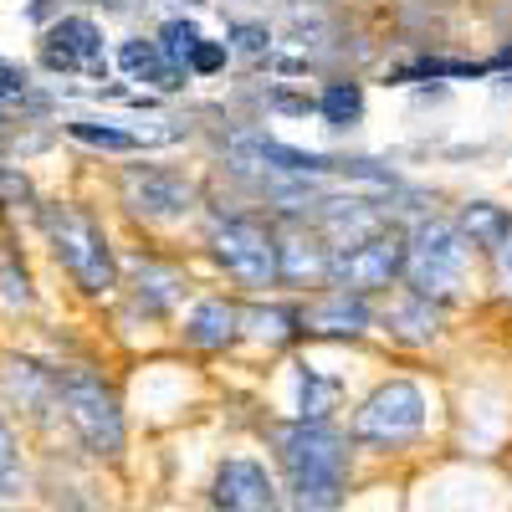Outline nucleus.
<instances>
[{"label":"nucleus","mask_w":512,"mask_h":512,"mask_svg":"<svg viewBox=\"0 0 512 512\" xmlns=\"http://www.w3.org/2000/svg\"><path fill=\"white\" fill-rule=\"evenodd\" d=\"M282 466L292 477V507L297 512H333L344 502V466L349 446L328 420H297L277 436Z\"/></svg>","instance_id":"obj_1"},{"label":"nucleus","mask_w":512,"mask_h":512,"mask_svg":"<svg viewBox=\"0 0 512 512\" xmlns=\"http://www.w3.org/2000/svg\"><path fill=\"white\" fill-rule=\"evenodd\" d=\"M47 221V236H52V251L57 262L67 267V277L82 287V292H113L118 287V267H113V251H108V236L103 226L77 205H47L41 210Z\"/></svg>","instance_id":"obj_2"},{"label":"nucleus","mask_w":512,"mask_h":512,"mask_svg":"<svg viewBox=\"0 0 512 512\" xmlns=\"http://www.w3.org/2000/svg\"><path fill=\"white\" fill-rule=\"evenodd\" d=\"M466 262H472V246H466V231L451 221H420L405 241V282L431 303L461 292Z\"/></svg>","instance_id":"obj_3"},{"label":"nucleus","mask_w":512,"mask_h":512,"mask_svg":"<svg viewBox=\"0 0 512 512\" xmlns=\"http://www.w3.org/2000/svg\"><path fill=\"white\" fill-rule=\"evenodd\" d=\"M420 425H425V395L415 390L410 379H390V384H379V390L359 405L354 415V436L364 446H405L420 436Z\"/></svg>","instance_id":"obj_4"},{"label":"nucleus","mask_w":512,"mask_h":512,"mask_svg":"<svg viewBox=\"0 0 512 512\" xmlns=\"http://www.w3.org/2000/svg\"><path fill=\"white\" fill-rule=\"evenodd\" d=\"M62 405H67V420L77 425V436L88 441V451L98 456L123 451V410L113 390H103V379H93L88 369L62 374Z\"/></svg>","instance_id":"obj_5"},{"label":"nucleus","mask_w":512,"mask_h":512,"mask_svg":"<svg viewBox=\"0 0 512 512\" xmlns=\"http://www.w3.org/2000/svg\"><path fill=\"white\" fill-rule=\"evenodd\" d=\"M400 272H405V241L395 231H374L328 256V282L338 292H359V297L374 287H390Z\"/></svg>","instance_id":"obj_6"},{"label":"nucleus","mask_w":512,"mask_h":512,"mask_svg":"<svg viewBox=\"0 0 512 512\" xmlns=\"http://www.w3.org/2000/svg\"><path fill=\"white\" fill-rule=\"evenodd\" d=\"M210 246H216V262H221L241 287H272V282H282V277H277V236H272L262 221L231 216V221L216 226Z\"/></svg>","instance_id":"obj_7"},{"label":"nucleus","mask_w":512,"mask_h":512,"mask_svg":"<svg viewBox=\"0 0 512 512\" xmlns=\"http://www.w3.org/2000/svg\"><path fill=\"white\" fill-rule=\"evenodd\" d=\"M123 205L144 221H175L195 205V185L175 169H159V164H128L123 169Z\"/></svg>","instance_id":"obj_8"},{"label":"nucleus","mask_w":512,"mask_h":512,"mask_svg":"<svg viewBox=\"0 0 512 512\" xmlns=\"http://www.w3.org/2000/svg\"><path fill=\"white\" fill-rule=\"evenodd\" d=\"M41 62L52 72H88V77H108V57H103V31L88 16H67L52 26L47 47H41Z\"/></svg>","instance_id":"obj_9"},{"label":"nucleus","mask_w":512,"mask_h":512,"mask_svg":"<svg viewBox=\"0 0 512 512\" xmlns=\"http://www.w3.org/2000/svg\"><path fill=\"white\" fill-rule=\"evenodd\" d=\"M210 497H216L221 512H277V487L267 477L262 461H226L216 472V487H210Z\"/></svg>","instance_id":"obj_10"},{"label":"nucleus","mask_w":512,"mask_h":512,"mask_svg":"<svg viewBox=\"0 0 512 512\" xmlns=\"http://www.w3.org/2000/svg\"><path fill=\"white\" fill-rule=\"evenodd\" d=\"M241 328H246V313L236 303H226V297H205V303L190 313V323H185V338L195 349H226V344L241 338Z\"/></svg>","instance_id":"obj_11"},{"label":"nucleus","mask_w":512,"mask_h":512,"mask_svg":"<svg viewBox=\"0 0 512 512\" xmlns=\"http://www.w3.org/2000/svg\"><path fill=\"white\" fill-rule=\"evenodd\" d=\"M277 277L292 282V287H308V282L328 277V246H318V236L287 231L277 241Z\"/></svg>","instance_id":"obj_12"},{"label":"nucleus","mask_w":512,"mask_h":512,"mask_svg":"<svg viewBox=\"0 0 512 512\" xmlns=\"http://www.w3.org/2000/svg\"><path fill=\"white\" fill-rule=\"evenodd\" d=\"M303 328L308 333H328V338H354V333L369 328V308H364L359 292H333L303 318Z\"/></svg>","instance_id":"obj_13"},{"label":"nucleus","mask_w":512,"mask_h":512,"mask_svg":"<svg viewBox=\"0 0 512 512\" xmlns=\"http://www.w3.org/2000/svg\"><path fill=\"white\" fill-rule=\"evenodd\" d=\"M323 226H328V236H333V251H338V246H354V241H364V236H374V231H384L379 210L364 205V200H328V205H323Z\"/></svg>","instance_id":"obj_14"},{"label":"nucleus","mask_w":512,"mask_h":512,"mask_svg":"<svg viewBox=\"0 0 512 512\" xmlns=\"http://www.w3.org/2000/svg\"><path fill=\"white\" fill-rule=\"evenodd\" d=\"M180 272H169L159 262H139L134 267V297H139V308L144 313H164V308H175V297H180Z\"/></svg>","instance_id":"obj_15"},{"label":"nucleus","mask_w":512,"mask_h":512,"mask_svg":"<svg viewBox=\"0 0 512 512\" xmlns=\"http://www.w3.org/2000/svg\"><path fill=\"white\" fill-rule=\"evenodd\" d=\"M461 231H466V241L472 246H487V251H497L507 236H512V216L502 205H487V200H477V205H466L461 210Z\"/></svg>","instance_id":"obj_16"},{"label":"nucleus","mask_w":512,"mask_h":512,"mask_svg":"<svg viewBox=\"0 0 512 512\" xmlns=\"http://www.w3.org/2000/svg\"><path fill=\"white\" fill-rule=\"evenodd\" d=\"M436 328H441V313H436V303H431V297L410 292L405 303L395 308V333L405 338V344H431V338H436Z\"/></svg>","instance_id":"obj_17"},{"label":"nucleus","mask_w":512,"mask_h":512,"mask_svg":"<svg viewBox=\"0 0 512 512\" xmlns=\"http://www.w3.org/2000/svg\"><path fill=\"white\" fill-rule=\"evenodd\" d=\"M246 328H251L256 344H267V349H282V344H292L297 333H308L292 308H256V313H246Z\"/></svg>","instance_id":"obj_18"},{"label":"nucleus","mask_w":512,"mask_h":512,"mask_svg":"<svg viewBox=\"0 0 512 512\" xmlns=\"http://www.w3.org/2000/svg\"><path fill=\"white\" fill-rule=\"evenodd\" d=\"M318 113L328 128H354L364 118V88L359 82H328L323 98H318Z\"/></svg>","instance_id":"obj_19"},{"label":"nucleus","mask_w":512,"mask_h":512,"mask_svg":"<svg viewBox=\"0 0 512 512\" xmlns=\"http://www.w3.org/2000/svg\"><path fill=\"white\" fill-rule=\"evenodd\" d=\"M338 400V379H323L318 369L297 364V420H323Z\"/></svg>","instance_id":"obj_20"},{"label":"nucleus","mask_w":512,"mask_h":512,"mask_svg":"<svg viewBox=\"0 0 512 512\" xmlns=\"http://www.w3.org/2000/svg\"><path fill=\"white\" fill-rule=\"evenodd\" d=\"M67 134L77 139V144H88V149H108V154H134V149H144V139L134 134V128H113V123H67Z\"/></svg>","instance_id":"obj_21"},{"label":"nucleus","mask_w":512,"mask_h":512,"mask_svg":"<svg viewBox=\"0 0 512 512\" xmlns=\"http://www.w3.org/2000/svg\"><path fill=\"white\" fill-rule=\"evenodd\" d=\"M195 41H200V31H195L190 21H169V26L159 31V52H164L169 62L190 67V52H195Z\"/></svg>","instance_id":"obj_22"},{"label":"nucleus","mask_w":512,"mask_h":512,"mask_svg":"<svg viewBox=\"0 0 512 512\" xmlns=\"http://www.w3.org/2000/svg\"><path fill=\"white\" fill-rule=\"evenodd\" d=\"M487 67L477 62H410L395 72V82H420V77H482Z\"/></svg>","instance_id":"obj_23"},{"label":"nucleus","mask_w":512,"mask_h":512,"mask_svg":"<svg viewBox=\"0 0 512 512\" xmlns=\"http://www.w3.org/2000/svg\"><path fill=\"white\" fill-rule=\"evenodd\" d=\"M154 62H159V41H123L118 47V67L134 72V77H144Z\"/></svg>","instance_id":"obj_24"},{"label":"nucleus","mask_w":512,"mask_h":512,"mask_svg":"<svg viewBox=\"0 0 512 512\" xmlns=\"http://www.w3.org/2000/svg\"><path fill=\"white\" fill-rule=\"evenodd\" d=\"M226 57H231V47L226 41H195V52H190V72H200V77H210V72H221L226 67Z\"/></svg>","instance_id":"obj_25"},{"label":"nucleus","mask_w":512,"mask_h":512,"mask_svg":"<svg viewBox=\"0 0 512 512\" xmlns=\"http://www.w3.org/2000/svg\"><path fill=\"white\" fill-rule=\"evenodd\" d=\"M16 492V441L6 431V420H0V497Z\"/></svg>","instance_id":"obj_26"},{"label":"nucleus","mask_w":512,"mask_h":512,"mask_svg":"<svg viewBox=\"0 0 512 512\" xmlns=\"http://www.w3.org/2000/svg\"><path fill=\"white\" fill-rule=\"evenodd\" d=\"M267 26H251V21H241V26H231V47L236 52H251V57H262L267 52Z\"/></svg>","instance_id":"obj_27"},{"label":"nucleus","mask_w":512,"mask_h":512,"mask_svg":"<svg viewBox=\"0 0 512 512\" xmlns=\"http://www.w3.org/2000/svg\"><path fill=\"white\" fill-rule=\"evenodd\" d=\"M0 287H6V303H11V308H26V303H31L26 272H16V262H11V256H6V272H0Z\"/></svg>","instance_id":"obj_28"},{"label":"nucleus","mask_w":512,"mask_h":512,"mask_svg":"<svg viewBox=\"0 0 512 512\" xmlns=\"http://www.w3.org/2000/svg\"><path fill=\"white\" fill-rule=\"evenodd\" d=\"M0 98H26V72L11 62H0Z\"/></svg>","instance_id":"obj_29"},{"label":"nucleus","mask_w":512,"mask_h":512,"mask_svg":"<svg viewBox=\"0 0 512 512\" xmlns=\"http://www.w3.org/2000/svg\"><path fill=\"white\" fill-rule=\"evenodd\" d=\"M497 287H502V292L512 297V236H507V241L497 246Z\"/></svg>","instance_id":"obj_30"},{"label":"nucleus","mask_w":512,"mask_h":512,"mask_svg":"<svg viewBox=\"0 0 512 512\" xmlns=\"http://www.w3.org/2000/svg\"><path fill=\"white\" fill-rule=\"evenodd\" d=\"M0 195L21 200V195H26V180H21V175H11V169H0Z\"/></svg>","instance_id":"obj_31"},{"label":"nucleus","mask_w":512,"mask_h":512,"mask_svg":"<svg viewBox=\"0 0 512 512\" xmlns=\"http://www.w3.org/2000/svg\"><path fill=\"white\" fill-rule=\"evenodd\" d=\"M57 6H52V0H36V6H31V21H47Z\"/></svg>","instance_id":"obj_32"}]
</instances>
